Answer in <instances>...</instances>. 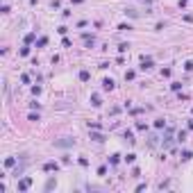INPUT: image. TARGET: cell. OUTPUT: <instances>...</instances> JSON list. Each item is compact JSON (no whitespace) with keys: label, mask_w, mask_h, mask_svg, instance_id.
Listing matches in <instances>:
<instances>
[{"label":"cell","mask_w":193,"mask_h":193,"mask_svg":"<svg viewBox=\"0 0 193 193\" xmlns=\"http://www.w3.org/2000/svg\"><path fill=\"white\" fill-rule=\"evenodd\" d=\"M125 161H127V164H134V161H136V155H134V152H129L127 157H125Z\"/></svg>","instance_id":"obj_12"},{"label":"cell","mask_w":193,"mask_h":193,"mask_svg":"<svg viewBox=\"0 0 193 193\" xmlns=\"http://www.w3.org/2000/svg\"><path fill=\"white\" fill-rule=\"evenodd\" d=\"M98 175L105 177V175H107V166H100V168H98Z\"/></svg>","instance_id":"obj_18"},{"label":"cell","mask_w":193,"mask_h":193,"mask_svg":"<svg viewBox=\"0 0 193 193\" xmlns=\"http://www.w3.org/2000/svg\"><path fill=\"white\" fill-rule=\"evenodd\" d=\"M14 164H16V157H7V159H5V166H7V168H11Z\"/></svg>","instance_id":"obj_10"},{"label":"cell","mask_w":193,"mask_h":193,"mask_svg":"<svg viewBox=\"0 0 193 193\" xmlns=\"http://www.w3.org/2000/svg\"><path fill=\"white\" fill-rule=\"evenodd\" d=\"M21 55H23V57H27V55H30V48H27V46H25V48H21Z\"/></svg>","instance_id":"obj_23"},{"label":"cell","mask_w":193,"mask_h":193,"mask_svg":"<svg viewBox=\"0 0 193 193\" xmlns=\"http://www.w3.org/2000/svg\"><path fill=\"white\" fill-rule=\"evenodd\" d=\"M43 170H46V173H52V170H59V164H57V161H46V164H43Z\"/></svg>","instance_id":"obj_3"},{"label":"cell","mask_w":193,"mask_h":193,"mask_svg":"<svg viewBox=\"0 0 193 193\" xmlns=\"http://www.w3.org/2000/svg\"><path fill=\"white\" fill-rule=\"evenodd\" d=\"M125 14H127V16H132V18H134V16H139V14H136V9H127Z\"/></svg>","instance_id":"obj_25"},{"label":"cell","mask_w":193,"mask_h":193,"mask_svg":"<svg viewBox=\"0 0 193 193\" xmlns=\"http://www.w3.org/2000/svg\"><path fill=\"white\" fill-rule=\"evenodd\" d=\"M134 75H136L134 70H127V73H125V80H134Z\"/></svg>","instance_id":"obj_20"},{"label":"cell","mask_w":193,"mask_h":193,"mask_svg":"<svg viewBox=\"0 0 193 193\" xmlns=\"http://www.w3.org/2000/svg\"><path fill=\"white\" fill-rule=\"evenodd\" d=\"M30 184H32V180H30V177H23V180L18 182V191H27Z\"/></svg>","instance_id":"obj_5"},{"label":"cell","mask_w":193,"mask_h":193,"mask_svg":"<svg viewBox=\"0 0 193 193\" xmlns=\"http://www.w3.org/2000/svg\"><path fill=\"white\" fill-rule=\"evenodd\" d=\"M177 141H180V143H182V141H186V132H184V129L177 134Z\"/></svg>","instance_id":"obj_17"},{"label":"cell","mask_w":193,"mask_h":193,"mask_svg":"<svg viewBox=\"0 0 193 193\" xmlns=\"http://www.w3.org/2000/svg\"><path fill=\"white\" fill-rule=\"evenodd\" d=\"M155 127H166V121H164V118H159V121H157V123H155Z\"/></svg>","instance_id":"obj_19"},{"label":"cell","mask_w":193,"mask_h":193,"mask_svg":"<svg viewBox=\"0 0 193 193\" xmlns=\"http://www.w3.org/2000/svg\"><path fill=\"white\" fill-rule=\"evenodd\" d=\"M170 89H173V91H180V89H182V82H173Z\"/></svg>","instance_id":"obj_16"},{"label":"cell","mask_w":193,"mask_h":193,"mask_svg":"<svg viewBox=\"0 0 193 193\" xmlns=\"http://www.w3.org/2000/svg\"><path fill=\"white\" fill-rule=\"evenodd\" d=\"M55 145H57V148H73V145H75V139H70V136H64V139L55 141Z\"/></svg>","instance_id":"obj_1"},{"label":"cell","mask_w":193,"mask_h":193,"mask_svg":"<svg viewBox=\"0 0 193 193\" xmlns=\"http://www.w3.org/2000/svg\"><path fill=\"white\" fill-rule=\"evenodd\" d=\"M46 43H48V36H41V39L36 41V46H39V48H41V46H46Z\"/></svg>","instance_id":"obj_15"},{"label":"cell","mask_w":193,"mask_h":193,"mask_svg":"<svg viewBox=\"0 0 193 193\" xmlns=\"http://www.w3.org/2000/svg\"><path fill=\"white\" fill-rule=\"evenodd\" d=\"M77 161H80V166H89V159H86V157H80Z\"/></svg>","instance_id":"obj_21"},{"label":"cell","mask_w":193,"mask_h":193,"mask_svg":"<svg viewBox=\"0 0 193 193\" xmlns=\"http://www.w3.org/2000/svg\"><path fill=\"white\" fill-rule=\"evenodd\" d=\"M125 139H127V141H136V139H134V134H132V132H125Z\"/></svg>","instance_id":"obj_26"},{"label":"cell","mask_w":193,"mask_h":193,"mask_svg":"<svg viewBox=\"0 0 193 193\" xmlns=\"http://www.w3.org/2000/svg\"><path fill=\"white\" fill-rule=\"evenodd\" d=\"M91 105H93V107H100V105H102V102H100V96H91Z\"/></svg>","instance_id":"obj_11"},{"label":"cell","mask_w":193,"mask_h":193,"mask_svg":"<svg viewBox=\"0 0 193 193\" xmlns=\"http://www.w3.org/2000/svg\"><path fill=\"white\" fill-rule=\"evenodd\" d=\"M57 32H59V34H66V32H68V27H66V25H59V27H57Z\"/></svg>","instance_id":"obj_22"},{"label":"cell","mask_w":193,"mask_h":193,"mask_svg":"<svg viewBox=\"0 0 193 193\" xmlns=\"http://www.w3.org/2000/svg\"><path fill=\"white\" fill-rule=\"evenodd\" d=\"M118 30H121V32H129V30H132V25H125V23H123V25H118Z\"/></svg>","instance_id":"obj_14"},{"label":"cell","mask_w":193,"mask_h":193,"mask_svg":"<svg viewBox=\"0 0 193 193\" xmlns=\"http://www.w3.org/2000/svg\"><path fill=\"white\" fill-rule=\"evenodd\" d=\"M70 2H75V5H82V2H84V0H70Z\"/></svg>","instance_id":"obj_28"},{"label":"cell","mask_w":193,"mask_h":193,"mask_svg":"<svg viewBox=\"0 0 193 193\" xmlns=\"http://www.w3.org/2000/svg\"><path fill=\"white\" fill-rule=\"evenodd\" d=\"M184 68H186V70H193V62H186V64H184Z\"/></svg>","instance_id":"obj_27"},{"label":"cell","mask_w":193,"mask_h":193,"mask_svg":"<svg viewBox=\"0 0 193 193\" xmlns=\"http://www.w3.org/2000/svg\"><path fill=\"white\" fill-rule=\"evenodd\" d=\"M152 66H155V62H152L150 57H143V59H141V70H150Z\"/></svg>","instance_id":"obj_4"},{"label":"cell","mask_w":193,"mask_h":193,"mask_svg":"<svg viewBox=\"0 0 193 193\" xmlns=\"http://www.w3.org/2000/svg\"><path fill=\"white\" fill-rule=\"evenodd\" d=\"M114 86H116V82H114L111 77H105V80H102V89H105V91H114Z\"/></svg>","instance_id":"obj_2"},{"label":"cell","mask_w":193,"mask_h":193,"mask_svg":"<svg viewBox=\"0 0 193 193\" xmlns=\"http://www.w3.org/2000/svg\"><path fill=\"white\" fill-rule=\"evenodd\" d=\"M189 159H193V152L191 150H184L182 152V161H189Z\"/></svg>","instance_id":"obj_8"},{"label":"cell","mask_w":193,"mask_h":193,"mask_svg":"<svg viewBox=\"0 0 193 193\" xmlns=\"http://www.w3.org/2000/svg\"><path fill=\"white\" fill-rule=\"evenodd\" d=\"M80 80H82V82H89V80H91V73H89V70H80Z\"/></svg>","instance_id":"obj_7"},{"label":"cell","mask_w":193,"mask_h":193,"mask_svg":"<svg viewBox=\"0 0 193 193\" xmlns=\"http://www.w3.org/2000/svg\"><path fill=\"white\" fill-rule=\"evenodd\" d=\"M91 139L98 141V143H102V141H105V134H100V132H91Z\"/></svg>","instance_id":"obj_6"},{"label":"cell","mask_w":193,"mask_h":193,"mask_svg":"<svg viewBox=\"0 0 193 193\" xmlns=\"http://www.w3.org/2000/svg\"><path fill=\"white\" fill-rule=\"evenodd\" d=\"M118 161H121V155H111V157H109V164H111V166H116Z\"/></svg>","instance_id":"obj_9"},{"label":"cell","mask_w":193,"mask_h":193,"mask_svg":"<svg viewBox=\"0 0 193 193\" xmlns=\"http://www.w3.org/2000/svg\"><path fill=\"white\" fill-rule=\"evenodd\" d=\"M52 186H55V180H48V184H46V191H50Z\"/></svg>","instance_id":"obj_24"},{"label":"cell","mask_w":193,"mask_h":193,"mask_svg":"<svg viewBox=\"0 0 193 193\" xmlns=\"http://www.w3.org/2000/svg\"><path fill=\"white\" fill-rule=\"evenodd\" d=\"M129 50V43H121V46H118V52H127Z\"/></svg>","instance_id":"obj_13"}]
</instances>
